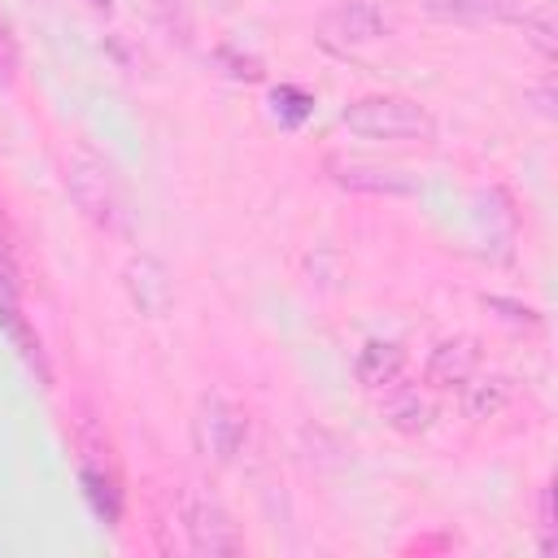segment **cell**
Masks as SVG:
<instances>
[{
    "label": "cell",
    "mask_w": 558,
    "mask_h": 558,
    "mask_svg": "<svg viewBox=\"0 0 558 558\" xmlns=\"http://www.w3.org/2000/svg\"><path fill=\"white\" fill-rule=\"evenodd\" d=\"M340 126L362 135V140H384V144H432L436 140V118L410 100V96H362L340 113Z\"/></svg>",
    "instance_id": "1"
},
{
    "label": "cell",
    "mask_w": 558,
    "mask_h": 558,
    "mask_svg": "<svg viewBox=\"0 0 558 558\" xmlns=\"http://www.w3.org/2000/svg\"><path fill=\"white\" fill-rule=\"evenodd\" d=\"M17 292H22V279H17V262H13V248L4 240V227H0V323L4 331H22L26 318H22V305H17Z\"/></svg>",
    "instance_id": "13"
},
{
    "label": "cell",
    "mask_w": 558,
    "mask_h": 558,
    "mask_svg": "<svg viewBox=\"0 0 558 558\" xmlns=\"http://www.w3.org/2000/svg\"><path fill=\"white\" fill-rule=\"evenodd\" d=\"M92 4H109V0H92Z\"/></svg>",
    "instance_id": "18"
},
{
    "label": "cell",
    "mask_w": 558,
    "mask_h": 558,
    "mask_svg": "<svg viewBox=\"0 0 558 558\" xmlns=\"http://www.w3.org/2000/svg\"><path fill=\"white\" fill-rule=\"evenodd\" d=\"M13 74H17V44H13L9 26L0 22V87H9Z\"/></svg>",
    "instance_id": "16"
},
{
    "label": "cell",
    "mask_w": 558,
    "mask_h": 558,
    "mask_svg": "<svg viewBox=\"0 0 558 558\" xmlns=\"http://www.w3.org/2000/svg\"><path fill=\"white\" fill-rule=\"evenodd\" d=\"M126 288L135 296V305L144 314H161L170 305V279H166V266L153 262V257H131L126 262Z\"/></svg>",
    "instance_id": "9"
},
{
    "label": "cell",
    "mask_w": 558,
    "mask_h": 558,
    "mask_svg": "<svg viewBox=\"0 0 558 558\" xmlns=\"http://www.w3.org/2000/svg\"><path fill=\"white\" fill-rule=\"evenodd\" d=\"M475 366H480V349H475V340L458 336V340H440V344L432 349L423 375H427L432 388H462V384L475 375Z\"/></svg>",
    "instance_id": "7"
},
{
    "label": "cell",
    "mask_w": 558,
    "mask_h": 558,
    "mask_svg": "<svg viewBox=\"0 0 558 558\" xmlns=\"http://www.w3.org/2000/svg\"><path fill=\"white\" fill-rule=\"evenodd\" d=\"M514 22L523 26V35H527L545 57L554 52V9H549V4H541V9H519Z\"/></svg>",
    "instance_id": "14"
},
{
    "label": "cell",
    "mask_w": 558,
    "mask_h": 558,
    "mask_svg": "<svg viewBox=\"0 0 558 558\" xmlns=\"http://www.w3.org/2000/svg\"><path fill=\"white\" fill-rule=\"evenodd\" d=\"M65 187H70L74 205L83 209V218H92L100 231H113V235L126 231V222H131L126 196H122L113 170H109L96 153H83V148H78V153L65 161Z\"/></svg>",
    "instance_id": "2"
},
{
    "label": "cell",
    "mask_w": 558,
    "mask_h": 558,
    "mask_svg": "<svg viewBox=\"0 0 558 558\" xmlns=\"http://www.w3.org/2000/svg\"><path fill=\"white\" fill-rule=\"evenodd\" d=\"M83 484H87V493H92V501H96V510L109 519V523H118V493H113V480H105L100 471H83Z\"/></svg>",
    "instance_id": "15"
},
{
    "label": "cell",
    "mask_w": 558,
    "mask_h": 558,
    "mask_svg": "<svg viewBox=\"0 0 558 558\" xmlns=\"http://www.w3.org/2000/svg\"><path fill=\"white\" fill-rule=\"evenodd\" d=\"M248 440V418L222 392H209L196 410V449L214 462H231Z\"/></svg>",
    "instance_id": "3"
},
{
    "label": "cell",
    "mask_w": 558,
    "mask_h": 558,
    "mask_svg": "<svg viewBox=\"0 0 558 558\" xmlns=\"http://www.w3.org/2000/svg\"><path fill=\"white\" fill-rule=\"evenodd\" d=\"M331 179L344 192H366V196H414L423 183L410 170L397 166H375V161H353V157H331L327 161Z\"/></svg>",
    "instance_id": "5"
},
{
    "label": "cell",
    "mask_w": 558,
    "mask_h": 558,
    "mask_svg": "<svg viewBox=\"0 0 558 558\" xmlns=\"http://www.w3.org/2000/svg\"><path fill=\"white\" fill-rule=\"evenodd\" d=\"M318 31L327 44H340V48H362V44H375L392 31V17L375 4V0H340L331 4L323 17H318Z\"/></svg>",
    "instance_id": "4"
},
{
    "label": "cell",
    "mask_w": 558,
    "mask_h": 558,
    "mask_svg": "<svg viewBox=\"0 0 558 558\" xmlns=\"http://www.w3.org/2000/svg\"><path fill=\"white\" fill-rule=\"evenodd\" d=\"M183 523H187V545H192L196 554L218 558V554H240V549H244L240 527H235L231 514H227L218 501H209V497H192L187 510H183Z\"/></svg>",
    "instance_id": "6"
},
{
    "label": "cell",
    "mask_w": 558,
    "mask_h": 558,
    "mask_svg": "<svg viewBox=\"0 0 558 558\" xmlns=\"http://www.w3.org/2000/svg\"><path fill=\"white\" fill-rule=\"evenodd\" d=\"M384 418L397 432H423L432 423V401L418 388H405L401 379L392 388H384Z\"/></svg>",
    "instance_id": "11"
},
{
    "label": "cell",
    "mask_w": 558,
    "mask_h": 558,
    "mask_svg": "<svg viewBox=\"0 0 558 558\" xmlns=\"http://www.w3.org/2000/svg\"><path fill=\"white\" fill-rule=\"evenodd\" d=\"M353 371H357V384H362V388L384 392V388H392V384L401 379L405 353H401V344H392V340H366L362 353H357V362H353Z\"/></svg>",
    "instance_id": "8"
},
{
    "label": "cell",
    "mask_w": 558,
    "mask_h": 558,
    "mask_svg": "<svg viewBox=\"0 0 558 558\" xmlns=\"http://www.w3.org/2000/svg\"><path fill=\"white\" fill-rule=\"evenodd\" d=\"M541 549H554V493L541 488Z\"/></svg>",
    "instance_id": "17"
},
{
    "label": "cell",
    "mask_w": 558,
    "mask_h": 558,
    "mask_svg": "<svg viewBox=\"0 0 558 558\" xmlns=\"http://www.w3.org/2000/svg\"><path fill=\"white\" fill-rule=\"evenodd\" d=\"M423 9L440 22H466V26H480V22H514L519 17V4L514 0H423Z\"/></svg>",
    "instance_id": "10"
},
{
    "label": "cell",
    "mask_w": 558,
    "mask_h": 558,
    "mask_svg": "<svg viewBox=\"0 0 558 558\" xmlns=\"http://www.w3.org/2000/svg\"><path fill=\"white\" fill-rule=\"evenodd\" d=\"M510 397H514V388H510L506 375H480V379L471 375L462 384V410H466V418H493V414H501L510 405Z\"/></svg>",
    "instance_id": "12"
}]
</instances>
